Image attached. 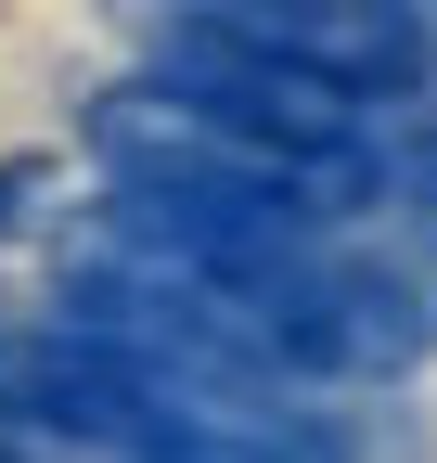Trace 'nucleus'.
<instances>
[{"instance_id":"obj_1","label":"nucleus","mask_w":437,"mask_h":463,"mask_svg":"<svg viewBox=\"0 0 437 463\" xmlns=\"http://www.w3.org/2000/svg\"><path fill=\"white\" fill-rule=\"evenodd\" d=\"M39 194H51V155H0V232H26Z\"/></svg>"},{"instance_id":"obj_2","label":"nucleus","mask_w":437,"mask_h":463,"mask_svg":"<svg viewBox=\"0 0 437 463\" xmlns=\"http://www.w3.org/2000/svg\"><path fill=\"white\" fill-rule=\"evenodd\" d=\"M0 463H39V450H26V438H14V425H0Z\"/></svg>"}]
</instances>
